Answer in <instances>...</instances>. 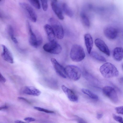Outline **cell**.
Returning <instances> with one entry per match:
<instances>
[{
  "mask_svg": "<svg viewBox=\"0 0 123 123\" xmlns=\"http://www.w3.org/2000/svg\"><path fill=\"white\" fill-rule=\"evenodd\" d=\"M100 71L102 75L106 78H110L117 76L119 72L116 68L110 62H106L101 66Z\"/></svg>",
  "mask_w": 123,
  "mask_h": 123,
  "instance_id": "cell-1",
  "label": "cell"
},
{
  "mask_svg": "<svg viewBox=\"0 0 123 123\" xmlns=\"http://www.w3.org/2000/svg\"><path fill=\"white\" fill-rule=\"evenodd\" d=\"M70 58L73 61L79 62L85 57V54L83 48L80 45L74 44L72 45L70 53Z\"/></svg>",
  "mask_w": 123,
  "mask_h": 123,
  "instance_id": "cell-2",
  "label": "cell"
},
{
  "mask_svg": "<svg viewBox=\"0 0 123 123\" xmlns=\"http://www.w3.org/2000/svg\"><path fill=\"white\" fill-rule=\"evenodd\" d=\"M65 69L66 76L71 80L77 81L80 78L81 71L77 66L74 65H68L66 66Z\"/></svg>",
  "mask_w": 123,
  "mask_h": 123,
  "instance_id": "cell-3",
  "label": "cell"
},
{
  "mask_svg": "<svg viewBox=\"0 0 123 123\" xmlns=\"http://www.w3.org/2000/svg\"><path fill=\"white\" fill-rule=\"evenodd\" d=\"M49 21L55 36L59 39L63 38L64 37V31L62 26L60 23L54 18H50Z\"/></svg>",
  "mask_w": 123,
  "mask_h": 123,
  "instance_id": "cell-4",
  "label": "cell"
},
{
  "mask_svg": "<svg viewBox=\"0 0 123 123\" xmlns=\"http://www.w3.org/2000/svg\"><path fill=\"white\" fill-rule=\"evenodd\" d=\"M19 4L27 17L32 22H35L37 16L33 8L29 4L26 3L20 2Z\"/></svg>",
  "mask_w": 123,
  "mask_h": 123,
  "instance_id": "cell-5",
  "label": "cell"
},
{
  "mask_svg": "<svg viewBox=\"0 0 123 123\" xmlns=\"http://www.w3.org/2000/svg\"><path fill=\"white\" fill-rule=\"evenodd\" d=\"M43 48L45 51L55 54H59L62 50L61 46L56 41L49 42L45 44Z\"/></svg>",
  "mask_w": 123,
  "mask_h": 123,
  "instance_id": "cell-6",
  "label": "cell"
},
{
  "mask_svg": "<svg viewBox=\"0 0 123 123\" xmlns=\"http://www.w3.org/2000/svg\"><path fill=\"white\" fill-rule=\"evenodd\" d=\"M102 91L104 94L112 102L115 103L117 102L118 98L117 92L114 88L109 86H105L103 88Z\"/></svg>",
  "mask_w": 123,
  "mask_h": 123,
  "instance_id": "cell-7",
  "label": "cell"
},
{
  "mask_svg": "<svg viewBox=\"0 0 123 123\" xmlns=\"http://www.w3.org/2000/svg\"><path fill=\"white\" fill-rule=\"evenodd\" d=\"M51 61L55 71L60 76L63 78H66L65 68L61 65L54 58H52Z\"/></svg>",
  "mask_w": 123,
  "mask_h": 123,
  "instance_id": "cell-8",
  "label": "cell"
},
{
  "mask_svg": "<svg viewBox=\"0 0 123 123\" xmlns=\"http://www.w3.org/2000/svg\"><path fill=\"white\" fill-rule=\"evenodd\" d=\"M26 25L29 35V43L32 46L37 48L38 47V46L36 35L33 32L30 24L28 21L26 22Z\"/></svg>",
  "mask_w": 123,
  "mask_h": 123,
  "instance_id": "cell-9",
  "label": "cell"
},
{
  "mask_svg": "<svg viewBox=\"0 0 123 123\" xmlns=\"http://www.w3.org/2000/svg\"><path fill=\"white\" fill-rule=\"evenodd\" d=\"M104 32L105 36L110 39H114L117 37L118 31L115 27L112 26H108L104 29Z\"/></svg>",
  "mask_w": 123,
  "mask_h": 123,
  "instance_id": "cell-10",
  "label": "cell"
},
{
  "mask_svg": "<svg viewBox=\"0 0 123 123\" xmlns=\"http://www.w3.org/2000/svg\"><path fill=\"white\" fill-rule=\"evenodd\" d=\"M94 43L96 47L101 52L107 55H110V52L107 45L101 39L97 38L95 40Z\"/></svg>",
  "mask_w": 123,
  "mask_h": 123,
  "instance_id": "cell-11",
  "label": "cell"
},
{
  "mask_svg": "<svg viewBox=\"0 0 123 123\" xmlns=\"http://www.w3.org/2000/svg\"><path fill=\"white\" fill-rule=\"evenodd\" d=\"M3 51L1 55L5 61L11 64L14 62L12 54L8 49L4 45H2Z\"/></svg>",
  "mask_w": 123,
  "mask_h": 123,
  "instance_id": "cell-12",
  "label": "cell"
},
{
  "mask_svg": "<svg viewBox=\"0 0 123 123\" xmlns=\"http://www.w3.org/2000/svg\"><path fill=\"white\" fill-rule=\"evenodd\" d=\"M51 5L52 8L58 18L60 20L64 19L62 9L59 6L57 1L56 0H51Z\"/></svg>",
  "mask_w": 123,
  "mask_h": 123,
  "instance_id": "cell-13",
  "label": "cell"
},
{
  "mask_svg": "<svg viewBox=\"0 0 123 123\" xmlns=\"http://www.w3.org/2000/svg\"><path fill=\"white\" fill-rule=\"evenodd\" d=\"M21 92L24 94L35 96H39L41 93L39 90L32 86H25L22 88Z\"/></svg>",
  "mask_w": 123,
  "mask_h": 123,
  "instance_id": "cell-14",
  "label": "cell"
},
{
  "mask_svg": "<svg viewBox=\"0 0 123 123\" xmlns=\"http://www.w3.org/2000/svg\"><path fill=\"white\" fill-rule=\"evenodd\" d=\"M62 89L63 92L71 101L76 102L78 100V98L74 92L64 85H62Z\"/></svg>",
  "mask_w": 123,
  "mask_h": 123,
  "instance_id": "cell-15",
  "label": "cell"
},
{
  "mask_svg": "<svg viewBox=\"0 0 123 123\" xmlns=\"http://www.w3.org/2000/svg\"><path fill=\"white\" fill-rule=\"evenodd\" d=\"M85 44L87 51L90 54L93 45V41L91 36L89 34H85L84 36Z\"/></svg>",
  "mask_w": 123,
  "mask_h": 123,
  "instance_id": "cell-16",
  "label": "cell"
},
{
  "mask_svg": "<svg viewBox=\"0 0 123 123\" xmlns=\"http://www.w3.org/2000/svg\"><path fill=\"white\" fill-rule=\"evenodd\" d=\"M44 28L49 42L56 41L55 35L51 26L49 25L46 24L44 25Z\"/></svg>",
  "mask_w": 123,
  "mask_h": 123,
  "instance_id": "cell-17",
  "label": "cell"
},
{
  "mask_svg": "<svg viewBox=\"0 0 123 123\" xmlns=\"http://www.w3.org/2000/svg\"><path fill=\"white\" fill-rule=\"evenodd\" d=\"M113 55L114 59L117 61H121L123 57V50L122 48L117 47L113 50Z\"/></svg>",
  "mask_w": 123,
  "mask_h": 123,
  "instance_id": "cell-18",
  "label": "cell"
},
{
  "mask_svg": "<svg viewBox=\"0 0 123 123\" xmlns=\"http://www.w3.org/2000/svg\"><path fill=\"white\" fill-rule=\"evenodd\" d=\"M62 9L67 16L70 17H73V11L67 3H64L62 4Z\"/></svg>",
  "mask_w": 123,
  "mask_h": 123,
  "instance_id": "cell-19",
  "label": "cell"
},
{
  "mask_svg": "<svg viewBox=\"0 0 123 123\" xmlns=\"http://www.w3.org/2000/svg\"><path fill=\"white\" fill-rule=\"evenodd\" d=\"M7 29L8 32L12 41L15 43H18V41L16 38L14 36V30L12 26L11 25H8L7 27Z\"/></svg>",
  "mask_w": 123,
  "mask_h": 123,
  "instance_id": "cell-20",
  "label": "cell"
},
{
  "mask_svg": "<svg viewBox=\"0 0 123 123\" xmlns=\"http://www.w3.org/2000/svg\"><path fill=\"white\" fill-rule=\"evenodd\" d=\"M90 54L92 56L98 61L103 62H106V59L104 56L100 55L96 52H91Z\"/></svg>",
  "mask_w": 123,
  "mask_h": 123,
  "instance_id": "cell-21",
  "label": "cell"
},
{
  "mask_svg": "<svg viewBox=\"0 0 123 123\" xmlns=\"http://www.w3.org/2000/svg\"><path fill=\"white\" fill-rule=\"evenodd\" d=\"M80 16L83 22L86 26L88 27L90 25L89 20L87 16L83 12H81Z\"/></svg>",
  "mask_w": 123,
  "mask_h": 123,
  "instance_id": "cell-22",
  "label": "cell"
},
{
  "mask_svg": "<svg viewBox=\"0 0 123 123\" xmlns=\"http://www.w3.org/2000/svg\"><path fill=\"white\" fill-rule=\"evenodd\" d=\"M82 92L84 93L87 95L91 98L94 99H97L98 96L91 91L87 89L83 88L81 89Z\"/></svg>",
  "mask_w": 123,
  "mask_h": 123,
  "instance_id": "cell-23",
  "label": "cell"
},
{
  "mask_svg": "<svg viewBox=\"0 0 123 123\" xmlns=\"http://www.w3.org/2000/svg\"><path fill=\"white\" fill-rule=\"evenodd\" d=\"M29 2L35 8L39 9L41 8L39 1L38 0H29Z\"/></svg>",
  "mask_w": 123,
  "mask_h": 123,
  "instance_id": "cell-24",
  "label": "cell"
},
{
  "mask_svg": "<svg viewBox=\"0 0 123 123\" xmlns=\"http://www.w3.org/2000/svg\"><path fill=\"white\" fill-rule=\"evenodd\" d=\"M34 108L35 109L38 111H42L47 113H54V111L45 109L40 107L34 106Z\"/></svg>",
  "mask_w": 123,
  "mask_h": 123,
  "instance_id": "cell-25",
  "label": "cell"
},
{
  "mask_svg": "<svg viewBox=\"0 0 123 123\" xmlns=\"http://www.w3.org/2000/svg\"><path fill=\"white\" fill-rule=\"evenodd\" d=\"M42 6L43 10L46 11L47 9L48 5V1L47 0H41Z\"/></svg>",
  "mask_w": 123,
  "mask_h": 123,
  "instance_id": "cell-26",
  "label": "cell"
},
{
  "mask_svg": "<svg viewBox=\"0 0 123 123\" xmlns=\"http://www.w3.org/2000/svg\"><path fill=\"white\" fill-rule=\"evenodd\" d=\"M112 117L114 119L120 123H123V118L122 117L118 116L114 114H113Z\"/></svg>",
  "mask_w": 123,
  "mask_h": 123,
  "instance_id": "cell-27",
  "label": "cell"
},
{
  "mask_svg": "<svg viewBox=\"0 0 123 123\" xmlns=\"http://www.w3.org/2000/svg\"><path fill=\"white\" fill-rule=\"evenodd\" d=\"M115 109L117 113L118 114H123V107L120 106L116 107Z\"/></svg>",
  "mask_w": 123,
  "mask_h": 123,
  "instance_id": "cell-28",
  "label": "cell"
},
{
  "mask_svg": "<svg viewBox=\"0 0 123 123\" xmlns=\"http://www.w3.org/2000/svg\"><path fill=\"white\" fill-rule=\"evenodd\" d=\"M24 120L28 123L34 122L36 120L35 118L30 117H25L24 119Z\"/></svg>",
  "mask_w": 123,
  "mask_h": 123,
  "instance_id": "cell-29",
  "label": "cell"
},
{
  "mask_svg": "<svg viewBox=\"0 0 123 123\" xmlns=\"http://www.w3.org/2000/svg\"><path fill=\"white\" fill-rule=\"evenodd\" d=\"M6 81V79L0 73V82L4 83Z\"/></svg>",
  "mask_w": 123,
  "mask_h": 123,
  "instance_id": "cell-30",
  "label": "cell"
},
{
  "mask_svg": "<svg viewBox=\"0 0 123 123\" xmlns=\"http://www.w3.org/2000/svg\"><path fill=\"white\" fill-rule=\"evenodd\" d=\"M18 98L19 99L23 100L29 104H31L30 102L24 98L21 97H18Z\"/></svg>",
  "mask_w": 123,
  "mask_h": 123,
  "instance_id": "cell-31",
  "label": "cell"
},
{
  "mask_svg": "<svg viewBox=\"0 0 123 123\" xmlns=\"http://www.w3.org/2000/svg\"><path fill=\"white\" fill-rule=\"evenodd\" d=\"M76 120L78 123H86L84 121L80 118H78Z\"/></svg>",
  "mask_w": 123,
  "mask_h": 123,
  "instance_id": "cell-32",
  "label": "cell"
},
{
  "mask_svg": "<svg viewBox=\"0 0 123 123\" xmlns=\"http://www.w3.org/2000/svg\"><path fill=\"white\" fill-rule=\"evenodd\" d=\"M103 114L102 113H98L97 115V117L98 119H100L102 117Z\"/></svg>",
  "mask_w": 123,
  "mask_h": 123,
  "instance_id": "cell-33",
  "label": "cell"
},
{
  "mask_svg": "<svg viewBox=\"0 0 123 123\" xmlns=\"http://www.w3.org/2000/svg\"><path fill=\"white\" fill-rule=\"evenodd\" d=\"M8 108L7 106L5 105L2 106L0 107V111L3 110L4 109H6Z\"/></svg>",
  "mask_w": 123,
  "mask_h": 123,
  "instance_id": "cell-34",
  "label": "cell"
},
{
  "mask_svg": "<svg viewBox=\"0 0 123 123\" xmlns=\"http://www.w3.org/2000/svg\"><path fill=\"white\" fill-rule=\"evenodd\" d=\"M15 123H26L20 120H16L15 121Z\"/></svg>",
  "mask_w": 123,
  "mask_h": 123,
  "instance_id": "cell-35",
  "label": "cell"
},
{
  "mask_svg": "<svg viewBox=\"0 0 123 123\" xmlns=\"http://www.w3.org/2000/svg\"><path fill=\"white\" fill-rule=\"evenodd\" d=\"M0 18H2V16L1 14L0 13Z\"/></svg>",
  "mask_w": 123,
  "mask_h": 123,
  "instance_id": "cell-36",
  "label": "cell"
}]
</instances>
